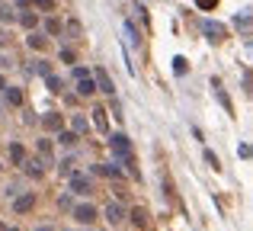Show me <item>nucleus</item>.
<instances>
[{"mask_svg": "<svg viewBox=\"0 0 253 231\" xmlns=\"http://www.w3.org/2000/svg\"><path fill=\"white\" fill-rule=\"evenodd\" d=\"M109 148H112V154H116V161H122V164H131V141H128V135H109Z\"/></svg>", "mask_w": 253, "mask_h": 231, "instance_id": "1", "label": "nucleus"}, {"mask_svg": "<svg viewBox=\"0 0 253 231\" xmlns=\"http://www.w3.org/2000/svg\"><path fill=\"white\" fill-rule=\"evenodd\" d=\"M68 189H71L74 196H90V193H93V180H90L86 174H71Z\"/></svg>", "mask_w": 253, "mask_h": 231, "instance_id": "2", "label": "nucleus"}, {"mask_svg": "<svg viewBox=\"0 0 253 231\" xmlns=\"http://www.w3.org/2000/svg\"><path fill=\"white\" fill-rule=\"evenodd\" d=\"M71 212H74V219L81 222V225H93V222H96V206H93V202H77L74 209H71Z\"/></svg>", "mask_w": 253, "mask_h": 231, "instance_id": "3", "label": "nucleus"}, {"mask_svg": "<svg viewBox=\"0 0 253 231\" xmlns=\"http://www.w3.org/2000/svg\"><path fill=\"white\" fill-rule=\"evenodd\" d=\"M93 81H96V90H99V93H116V84H112V77L109 74H106V71L103 68H96V71H93Z\"/></svg>", "mask_w": 253, "mask_h": 231, "instance_id": "4", "label": "nucleus"}, {"mask_svg": "<svg viewBox=\"0 0 253 231\" xmlns=\"http://www.w3.org/2000/svg\"><path fill=\"white\" fill-rule=\"evenodd\" d=\"M103 215H106L109 225H122V222H125V206H122V202H109V206L103 209Z\"/></svg>", "mask_w": 253, "mask_h": 231, "instance_id": "5", "label": "nucleus"}, {"mask_svg": "<svg viewBox=\"0 0 253 231\" xmlns=\"http://www.w3.org/2000/svg\"><path fill=\"white\" fill-rule=\"evenodd\" d=\"M36 206V193H16L13 196V212H29V209Z\"/></svg>", "mask_w": 253, "mask_h": 231, "instance_id": "6", "label": "nucleus"}, {"mask_svg": "<svg viewBox=\"0 0 253 231\" xmlns=\"http://www.w3.org/2000/svg\"><path fill=\"white\" fill-rule=\"evenodd\" d=\"M26 45H29L32 51H45V48H48V36H45V32L29 29V36H26Z\"/></svg>", "mask_w": 253, "mask_h": 231, "instance_id": "7", "label": "nucleus"}, {"mask_svg": "<svg viewBox=\"0 0 253 231\" xmlns=\"http://www.w3.org/2000/svg\"><path fill=\"white\" fill-rule=\"evenodd\" d=\"M202 32L209 36V42H224V26H221V23H215V19L202 23Z\"/></svg>", "mask_w": 253, "mask_h": 231, "instance_id": "8", "label": "nucleus"}, {"mask_svg": "<svg viewBox=\"0 0 253 231\" xmlns=\"http://www.w3.org/2000/svg\"><path fill=\"white\" fill-rule=\"evenodd\" d=\"M42 125H45L48 132H61V129H64V116H61V113H45V116H42Z\"/></svg>", "mask_w": 253, "mask_h": 231, "instance_id": "9", "label": "nucleus"}, {"mask_svg": "<svg viewBox=\"0 0 253 231\" xmlns=\"http://www.w3.org/2000/svg\"><path fill=\"white\" fill-rule=\"evenodd\" d=\"M96 93V81H93V74H86L77 81V96H93Z\"/></svg>", "mask_w": 253, "mask_h": 231, "instance_id": "10", "label": "nucleus"}, {"mask_svg": "<svg viewBox=\"0 0 253 231\" xmlns=\"http://www.w3.org/2000/svg\"><path fill=\"white\" fill-rule=\"evenodd\" d=\"M211 87H215V96H218V103L224 106V113H234V106H231V100H228V93H224V87H221L218 77H211Z\"/></svg>", "mask_w": 253, "mask_h": 231, "instance_id": "11", "label": "nucleus"}, {"mask_svg": "<svg viewBox=\"0 0 253 231\" xmlns=\"http://www.w3.org/2000/svg\"><path fill=\"white\" fill-rule=\"evenodd\" d=\"M19 167H23L29 177H42L45 174V161H42V157H36V161H23Z\"/></svg>", "mask_w": 253, "mask_h": 231, "instance_id": "12", "label": "nucleus"}, {"mask_svg": "<svg viewBox=\"0 0 253 231\" xmlns=\"http://www.w3.org/2000/svg\"><path fill=\"white\" fill-rule=\"evenodd\" d=\"M6 154H10V161H13V167H19V164H23V161H26V148H23V144H19V141H13V144H10V148H6Z\"/></svg>", "mask_w": 253, "mask_h": 231, "instance_id": "13", "label": "nucleus"}, {"mask_svg": "<svg viewBox=\"0 0 253 231\" xmlns=\"http://www.w3.org/2000/svg\"><path fill=\"white\" fill-rule=\"evenodd\" d=\"M77 138H81V135H77V132L74 129H71V132H58V144H64V148H74V144H77Z\"/></svg>", "mask_w": 253, "mask_h": 231, "instance_id": "14", "label": "nucleus"}, {"mask_svg": "<svg viewBox=\"0 0 253 231\" xmlns=\"http://www.w3.org/2000/svg\"><path fill=\"white\" fill-rule=\"evenodd\" d=\"M96 174H103V177H112V180H119V177H122V170L116 167V164H96Z\"/></svg>", "mask_w": 253, "mask_h": 231, "instance_id": "15", "label": "nucleus"}, {"mask_svg": "<svg viewBox=\"0 0 253 231\" xmlns=\"http://www.w3.org/2000/svg\"><path fill=\"white\" fill-rule=\"evenodd\" d=\"M16 23H23L26 29H36V26H39V13H29V10H23V13H19V19H16Z\"/></svg>", "mask_w": 253, "mask_h": 231, "instance_id": "16", "label": "nucleus"}, {"mask_svg": "<svg viewBox=\"0 0 253 231\" xmlns=\"http://www.w3.org/2000/svg\"><path fill=\"white\" fill-rule=\"evenodd\" d=\"M71 129H74L77 135H84V132H90V122H86V116H71Z\"/></svg>", "mask_w": 253, "mask_h": 231, "instance_id": "17", "label": "nucleus"}, {"mask_svg": "<svg viewBox=\"0 0 253 231\" xmlns=\"http://www.w3.org/2000/svg\"><path fill=\"white\" fill-rule=\"evenodd\" d=\"M6 103H10V106H23V90L19 87H6Z\"/></svg>", "mask_w": 253, "mask_h": 231, "instance_id": "18", "label": "nucleus"}, {"mask_svg": "<svg viewBox=\"0 0 253 231\" xmlns=\"http://www.w3.org/2000/svg\"><path fill=\"white\" fill-rule=\"evenodd\" d=\"M128 219H131V222H135V225H138V228H144V225H148V212H144V209H141V206H138V209H131V212H128Z\"/></svg>", "mask_w": 253, "mask_h": 231, "instance_id": "19", "label": "nucleus"}, {"mask_svg": "<svg viewBox=\"0 0 253 231\" xmlns=\"http://www.w3.org/2000/svg\"><path fill=\"white\" fill-rule=\"evenodd\" d=\"M39 157H42L45 164H51V141L48 138H39Z\"/></svg>", "mask_w": 253, "mask_h": 231, "instance_id": "20", "label": "nucleus"}, {"mask_svg": "<svg viewBox=\"0 0 253 231\" xmlns=\"http://www.w3.org/2000/svg\"><path fill=\"white\" fill-rule=\"evenodd\" d=\"M234 26L241 32H253V16H250V13H247V16H234Z\"/></svg>", "mask_w": 253, "mask_h": 231, "instance_id": "21", "label": "nucleus"}, {"mask_svg": "<svg viewBox=\"0 0 253 231\" xmlns=\"http://www.w3.org/2000/svg\"><path fill=\"white\" fill-rule=\"evenodd\" d=\"M93 122H96L99 132H109V122H106V109H93Z\"/></svg>", "mask_w": 253, "mask_h": 231, "instance_id": "22", "label": "nucleus"}, {"mask_svg": "<svg viewBox=\"0 0 253 231\" xmlns=\"http://www.w3.org/2000/svg\"><path fill=\"white\" fill-rule=\"evenodd\" d=\"M32 74H39V77H48L51 74V68H48V61H32Z\"/></svg>", "mask_w": 253, "mask_h": 231, "instance_id": "23", "label": "nucleus"}, {"mask_svg": "<svg viewBox=\"0 0 253 231\" xmlns=\"http://www.w3.org/2000/svg\"><path fill=\"white\" fill-rule=\"evenodd\" d=\"M61 29H64V26H61V19H55V16H51V19H45V32H48V36H58Z\"/></svg>", "mask_w": 253, "mask_h": 231, "instance_id": "24", "label": "nucleus"}, {"mask_svg": "<svg viewBox=\"0 0 253 231\" xmlns=\"http://www.w3.org/2000/svg\"><path fill=\"white\" fill-rule=\"evenodd\" d=\"M241 81H244V90H247V96H253V71H250V68H244Z\"/></svg>", "mask_w": 253, "mask_h": 231, "instance_id": "25", "label": "nucleus"}, {"mask_svg": "<svg viewBox=\"0 0 253 231\" xmlns=\"http://www.w3.org/2000/svg\"><path fill=\"white\" fill-rule=\"evenodd\" d=\"M16 13H13V6H0V23H16Z\"/></svg>", "mask_w": 253, "mask_h": 231, "instance_id": "26", "label": "nucleus"}, {"mask_svg": "<svg viewBox=\"0 0 253 231\" xmlns=\"http://www.w3.org/2000/svg\"><path fill=\"white\" fill-rule=\"evenodd\" d=\"M45 84H48V90H51V93H61V87H64V84H61V77H55V74H48V77H45Z\"/></svg>", "mask_w": 253, "mask_h": 231, "instance_id": "27", "label": "nucleus"}, {"mask_svg": "<svg viewBox=\"0 0 253 231\" xmlns=\"http://www.w3.org/2000/svg\"><path fill=\"white\" fill-rule=\"evenodd\" d=\"M125 39H128V45H138V32L131 23H125Z\"/></svg>", "mask_w": 253, "mask_h": 231, "instance_id": "28", "label": "nucleus"}, {"mask_svg": "<svg viewBox=\"0 0 253 231\" xmlns=\"http://www.w3.org/2000/svg\"><path fill=\"white\" fill-rule=\"evenodd\" d=\"M186 68H189L186 58H173V71H176V74H186Z\"/></svg>", "mask_w": 253, "mask_h": 231, "instance_id": "29", "label": "nucleus"}, {"mask_svg": "<svg viewBox=\"0 0 253 231\" xmlns=\"http://www.w3.org/2000/svg\"><path fill=\"white\" fill-rule=\"evenodd\" d=\"M58 206H61V209H74V199H71V189L61 196V199H58Z\"/></svg>", "mask_w": 253, "mask_h": 231, "instance_id": "30", "label": "nucleus"}, {"mask_svg": "<svg viewBox=\"0 0 253 231\" xmlns=\"http://www.w3.org/2000/svg\"><path fill=\"white\" fill-rule=\"evenodd\" d=\"M205 161H209V167H211V170H221V164H218V157L211 154V151H205Z\"/></svg>", "mask_w": 253, "mask_h": 231, "instance_id": "31", "label": "nucleus"}, {"mask_svg": "<svg viewBox=\"0 0 253 231\" xmlns=\"http://www.w3.org/2000/svg\"><path fill=\"white\" fill-rule=\"evenodd\" d=\"M61 61H68V64H74V51H71V48H61Z\"/></svg>", "mask_w": 253, "mask_h": 231, "instance_id": "32", "label": "nucleus"}, {"mask_svg": "<svg viewBox=\"0 0 253 231\" xmlns=\"http://www.w3.org/2000/svg\"><path fill=\"white\" fill-rule=\"evenodd\" d=\"M237 154H241V157H253V148H250V144H241V148H237Z\"/></svg>", "mask_w": 253, "mask_h": 231, "instance_id": "33", "label": "nucleus"}, {"mask_svg": "<svg viewBox=\"0 0 253 231\" xmlns=\"http://www.w3.org/2000/svg\"><path fill=\"white\" fill-rule=\"evenodd\" d=\"M32 3L42 6V10H51V6H55V0H32Z\"/></svg>", "mask_w": 253, "mask_h": 231, "instance_id": "34", "label": "nucleus"}, {"mask_svg": "<svg viewBox=\"0 0 253 231\" xmlns=\"http://www.w3.org/2000/svg\"><path fill=\"white\" fill-rule=\"evenodd\" d=\"M215 3H218V0H196V6H202V10H211Z\"/></svg>", "mask_w": 253, "mask_h": 231, "instance_id": "35", "label": "nucleus"}, {"mask_svg": "<svg viewBox=\"0 0 253 231\" xmlns=\"http://www.w3.org/2000/svg\"><path fill=\"white\" fill-rule=\"evenodd\" d=\"M16 3H19V6H23V10H26V6H29V3H32V0H16Z\"/></svg>", "mask_w": 253, "mask_h": 231, "instance_id": "36", "label": "nucleus"}, {"mask_svg": "<svg viewBox=\"0 0 253 231\" xmlns=\"http://www.w3.org/2000/svg\"><path fill=\"white\" fill-rule=\"evenodd\" d=\"M36 231H55V228H48V225H42V228H36Z\"/></svg>", "mask_w": 253, "mask_h": 231, "instance_id": "37", "label": "nucleus"}, {"mask_svg": "<svg viewBox=\"0 0 253 231\" xmlns=\"http://www.w3.org/2000/svg\"><path fill=\"white\" fill-rule=\"evenodd\" d=\"M0 90H6V81H3V77H0Z\"/></svg>", "mask_w": 253, "mask_h": 231, "instance_id": "38", "label": "nucleus"}, {"mask_svg": "<svg viewBox=\"0 0 253 231\" xmlns=\"http://www.w3.org/2000/svg\"><path fill=\"white\" fill-rule=\"evenodd\" d=\"M6 231H19V228H6Z\"/></svg>", "mask_w": 253, "mask_h": 231, "instance_id": "39", "label": "nucleus"}]
</instances>
